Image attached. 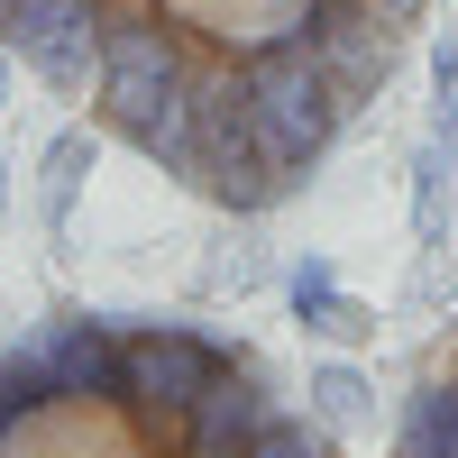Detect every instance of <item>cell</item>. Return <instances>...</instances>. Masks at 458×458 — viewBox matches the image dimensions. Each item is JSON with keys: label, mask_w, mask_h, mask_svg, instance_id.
<instances>
[{"label": "cell", "mask_w": 458, "mask_h": 458, "mask_svg": "<svg viewBox=\"0 0 458 458\" xmlns=\"http://www.w3.org/2000/svg\"><path fill=\"white\" fill-rule=\"evenodd\" d=\"M431 0H0V47L101 138L266 220L412 64Z\"/></svg>", "instance_id": "obj_1"}, {"label": "cell", "mask_w": 458, "mask_h": 458, "mask_svg": "<svg viewBox=\"0 0 458 458\" xmlns=\"http://www.w3.org/2000/svg\"><path fill=\"white\" fill-rule=\"evenodd\" d=\"M0 458H349L248 339L55 302L0 339Z\"/></svg>", "instance_id": "obj_2"}, {"label": "cell", "mask_w": 458, "mask_h": 458, "mask_svg": "<svg viewBox=\"0 0 458 458\" xmlns=\"http://www.w3.org/2000/svg\"><path fill=\"white\" fill-rule=\"evenodd\" d=\"M394 458H458V312L412 358V386L394 403Z\"/></svg>", "instance_id": "obj_3"}, {"label": "cell", "mask_w": 458, "mask_h": 458, "mask_svg": "<svg viewBox=\"0 0 458 458\" xmlns=\"http://www.w3.org/2000/svg\"><path fill=\"white\" fill-rule=\"evenodd\" d=\"M284 302H293V321L312 330L321 349H339V358H358V349H376V339H386V312L339 284V266H330L321 248L284 266Z\"/></svg>", "instance_id": "obj_4"}, {"label": "cell", "mask_w": 458, "mask_h": 458, "mask_svg": "<svg viewBox=\"0 0 458 458\" xmlns=\"http://www.w3.org/2000/svg\"><path fill=\"white\" fill-rule=\"evenodd\" d=\"M92 157H101V129H92V120H64L47 147H37V229H47V248H55V257L73 248V211H83Z\"/></svg>", "instance_id": "obj_5"}, {"label": "cell", "mask_w": 458, "mask_h": 458, "mask_svg": "<svg viewBox=\"0 0 458 458\" xmlns=\"http://www.w3.org/2000/svg\"><path fill=\"white\" fill-rule=\"evenodd\" d=\"M302 394H312V412H321V422H330L339 440H367L376 422H386V412H376V386H367V367H358V358H339V349L312 367V386H302Z\"/></svg>", "instance_id": "obj_6"}, {"label": "cell", "mask_w": 458, "mask_h": 458, "mask_svg": "<svg viewBox=\"0 0 458 458\" xmlns=\"http://www.w3.org/2000/svg\"><path fill=\"white\" fill-rule=\"evenodd\" d=\"M449 229H458V157H449V138H422V157H412V239L440 257Z\"/></svg>", "instance_id": "obj_7"}, {"label": "cell", "mask_w": 458, "mask_h": 458, "mask_svg": "<svg viewBox=\"0 0 458 458\" xmlns=\"http://www.w3.org/2000/svg\"><path fill=\"white\" fill-rule=\"evenodd\" d=\"M431 92H458V37H440V47H431Z\"/></svg>", "instance_id": "obj_8"}, {"label": "cell", "mask_w": 458, "mask_h": 458, "mask_svg": "<svg viewBox=\"0 0 458 458\" xmlns=\"http://www.w3.org/2000/svg\"><path fill=\"white\" fill-rule=\"evenodd\" d=\"M10 92H19V55L0 47V101H10Z\"/></svg>", "instance_id": "obj_9"}, {"label": "cell", "mask_w": 458, "mask_h": 458, "mask_svg": "<svg viewBox=\"0 0 458 458\" xmlns=\"http://www.w3.org/2000/svg\"><path fill=\"white\" fill-rule=\"evenodd\" d=\"M0 211H10V157H0Z\"/></svg>", "instance_id": "obj_10"}]
</instances>
